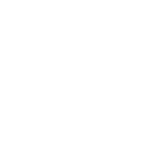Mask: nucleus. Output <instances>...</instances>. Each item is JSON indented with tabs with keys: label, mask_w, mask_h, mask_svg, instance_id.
Segmentation results:
<instances>
[]
</instances>
